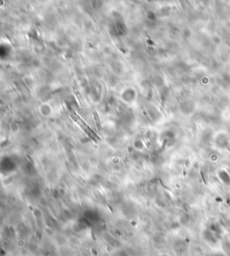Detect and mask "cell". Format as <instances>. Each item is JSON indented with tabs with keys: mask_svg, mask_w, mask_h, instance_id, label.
<instances>
[{
	"mask_svg": "<svg viewBox=\"0 0 230 256\" xmlns=\"http://www.w3.org/2000/svg\"><path fill=\"white\" fill-rule=\"evenodd\" d=\"M160 256H167V255H165V254H164V255H160Z\"/></svg>",
	"mask_w": 230,
	"mask_h": 256,
	"instance_id": "1",
	"label": "cell"
}]
</instances>
